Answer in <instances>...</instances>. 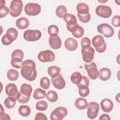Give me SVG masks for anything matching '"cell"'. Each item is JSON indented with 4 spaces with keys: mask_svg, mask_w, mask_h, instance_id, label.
I'll return each instance as SVG.
<instances>
[{
    "mask_svg": "<svg viewBox=\"0 0 120 120\" xmlns=\"http://www.w3.org/2000/svg\"><path fill=\"white\" fill-rule=\"evenodd\" d=\"M60 68L56 66H50L47 69V73L52 77L58 75L60 74Z\"/></svg>",
    "mask_w": 120,
    "mask_h": 120,
    "instance_id": "cell-31",
    "label": "cell"
},
{
    "mask_svg": "<svg viewBox=\"0 0 120 120\" xmlns=\"http://www.w3.org/2000/svg\"><path fill=\"white\" fill-rule=\"evenodd\" d=\"M16 100V97L9 96L5 99L4 101V105L8 109L13 108L15 106Z\"/></svg>",
    "mask_w": 120,
    "mask_h": 120,
    "instance_id": "cell-25",
    "label": "cell"
},
{
    "mask_svg": "<svg viewBox=\"0 0 120 120\" xmlns=\"http://www.w3.org/2000/svg\"><path fill=\"white\" fill-rule=\"evenodd\" d=\"M112 25L114 27H118L120 25V17L119 15L114 16L111 20Z\"/></svg>",
    "mask_w": 120,
    "mask_h": 120,
    "instance_id": "cell-45",
    "label": "cell"
},
{
    "mask_svg": "<svg viewBox=\"0 0 120 120\" xmlns=\"http://www.w3.org/2000/svg\"><path fill=\"white\" fill-rule=\"evenodd\" d=\"M110 119H111V118H110V116L107 114H103L101 115L99 118V120H110Z\"/></svg>",
    "mask_w": 120,
    "mask_h": 120,
    "instance_id": "cell-49",
    "label": "cell"
},
{
    "mask_svg": "<svg viewBox=\"0 0 120 120\" xmlns=\"http://www.w3.org/2000/svg\"><path fill=\"white\" fill-rule=\"evenodd\" d=\"M79 95L82 97H85L89 95L90 93V89L89 88H85V89H79Z\"/></svg>",
    "mask_w": 120,
    "mask_h": 120,
    "instance_id": "cell-46",
    "label": "cell"
},
{
    "mask_svg": "<svg viewBox=\"0 0 120 120\" xmlns=\"http://www.w3.org/2000/svg\"><path fill=\"white\" fill-rule=\"evenodd\" d=\"M81 45L82 48L88 47L90 46V40L87 37L83 38L81 40Z\"/></svg>",
    "mask_w": 120,
    "mask_h": 120,
    "instance_id": "cell-43",
    "label": "cell"
},
{
    "mask_svg": "<svg viewBox=\"0 0 120 120\" xmlns=\"http://www.w3.org/2000/svg\"><path fill=\"white\" fill-rule=\"evenodd\" d=\"M84 68L90 79L96 80L98 77L99 71L95 62L93 61L86 62L84 64Z\"/></svg>",
    "mask_w": 120,
    "mask_h": 120,
    "instance_id": "cell-4",
    "label": "cell"
},
{
    "mask_svg": "<svg viewBox=\"0 0 120 120\" xmlns=\"http://www.w3.org/2000/svg\"><path fill=\"white\" fill-rule=\"evenodd\" d=\"M46 96L47 99L52 103L56 102L58 99V95L57 93L53 90H49L48 91Z\"/></svg>",
    "mask_w": 120,
    "mask_h": 120,
    "instance_id": "cell-32",
    "label": "cell"
},
{
    "mask_svg": "<svg viewBox=\"0 0 120 120\" xmlns=\"http://www.w3.org/2000/svg\"><path fill=\"white\" fill-rule=\"evenodd\" d=\"M47 118L45 114L42 112H38L36 114L35 120H47Z\"/></svg>",
    "mask_w": 120,
    "mask_h": 120,
    "instance_id": "cell-47",
    "label": "cell"
},
{
    "mask_svg": "<svg viewBox=\"0 0 120 120\" xmlns=\"http://www.w3.org/2000/svg\"><path fill=\"white\" fill-rule=\"evenodd\" d=\"M41 10V6L36 3H28L24 7L25 14L29 16H36L40 13Z\"/></svg>",
    "mask_w": 120,
    "mask_h": 120,
    "instance_id": "cell-6",
    "label": "cell"
},
{
    "mask_svg": "<svg viewBox=\"0 0 120 120\" xmlns=\"http://www.w3.org/2000/svg\"><path fill=\"white\" fill-rule=\"evenodd\" d=\"M81 52L82 54V60L85 62L92 61L94 58L95 51L94 48L90 46L88 47L82 48Z\"/></svg>",
    "mask_w": 120,
    "mask_h": 120,
    "instance_id": "cell-12",
    "label": "cell"
},
{
    "mask_svg": "<svg viewBox=\"0 0 120 120\" xmlns=\"http://www.w3.org/2000/svg\"><path fill=\"white\" fill-rule=\"evenodd\" d=\"M63 18L67 23V26H73L77 23L75 16L70 13L67 14Z\"/></svg>",
    "mask_w": 120,
    "mask_h": 120,
    "instance_id": "cell-22",
    "label": "cell"
},
{
    "mask_svg": "<svg viewBox=\"0 0 120 120\" xmlns=\"http://www.w3.org/2000/svg\"><path fill=\"white\" fill-rule=\"evenodd\" d=\"M77 17L79 20L83 23L88 22L90 20V13L85 15H80L77 14Z\"/></svg>",
    "mask_w": 120,
    "mask_h": 120,
    "instance_id": "cell-40",
    "label": "cell"
},
{
    "mask_svg": "<svg viewBox=\"0 0 120 120\" xmlns=\"http://www.w3.org/2000/svg\"><path fill=\"white\" fill-rule=\"evenodd\" d=\"M87 115L88 117L91 120L95 119L98 115L100 109L99 105L96 102H90L88 104Z\"/></svg>",
    "mask_w": 120,
    "mask_h": 120,
    "instance_id": "cell-8",
    "label": "cell"
},
{
    "mask_svg": "<svg viewBox=\"0 0 120 120\" xmlns=\"http://www.w3.org/2000/svg\"><path fill=\"white\" fill-rule=\"evenodd\" d=\"M51 81L52 85L57 89H63L65 87V81L60 74L56 76L52 77Z\"/></svg>",
    "mask_w": 120,
    "mask_h": 120,
    "instance_id": "cell-14",
    "label": "cell"
},
{
    "mask_svg": "<svg viewBox=\"0 0 120 120\" xmlns=\"http://www.w3.org/2000/svg\"><path fill=\"white\" fill-rule=\"evenodd\" d=\"M24 53L23 51L20 49H16L14 50L11 54V58H18L21 59H23Z\"/></svg>",
    "mask_w": 120,
    "mask_h": 120,
    "instance_id": "cell-41",
    "label": "cell"
},
{
    "mask_svg": "<svg viewBox=\"0 0 120 120\" xmlns=\"http://www.w3.org/2000/svg\"><path fill=\"white\" fill-rule=\"evenodd\" d=\"M8 13H9V9L7 6H5V5L0 6V18L5 17Z\"/></svg>",
    "mask_w": 120,
    "mask_h": 120,
    "instance_id": "cell-42",
    "label": "cell"
},
{
    "mask_svg": "<svg viewBox=\"0 0 120 120\" xmlns=\"http://www.w3.org/2000/svg\"><path fill=\"white\" fill-rule=\"evenodd\" d=\"M21 73L22 76L28 81H34L37 76L35 62L31 60H25L23 62Z\"/></svg>",
    "mask_w": 120,
    "mask_h": 120,
    "instance_id": "cell-1",
    "label": "cell"
},
{
    "mask_svg": "<svg viewBox=\"0 0 120 120\" xmlns=\"http://www.w3.org/2000/svg\"><path fill=\"white\" fill-rule=\"evenodd\" d=\"M55 13L58 17L62 18L67 14V8L64 5H60L56 8Z\"/></svg>",
    "mask_w": 120,
    "mask_h": 120,
    "instance_id": "cell-29",
    "label": "cell"
},
{
    "mask_svg": "<svg viewBox=\"0 0 120 120\" xmlns=\"http://www.w3.org/2000/svg\"><path fill=\"white\" fill-rule=\"evenodd\" d=\"M49 43L50 47L53 49H58L61 47V40L58 35L51 36L49 38Z\"/></svg>",
    "mask_w": 120,
    "mask_h": 120,
    "instance_id": "cell-15",
    "label": "cell"
},
{
    "mask_svg": "<svg viewBox=\"0 0 120 120\" xmlns=\"http://www.w3.org/2000/svg\"><path fill=\"white\" fill-rule=\"evenodd\" d=\"M22 60L18 58H11V65L12 67L16 68H20L22 67Z\"/></svg>",
    "mask_w": 120,
    "mask_h": 120,
    "instance_id": "cell-35",
    "label": "cell"
},
{
    "mask_svg": "<svg viewBox=\"0 0 120 120\" xmlns=\"http://www.w3.org/2000/svg\"><path fill=\"white\" fill-rule=\"evenodd\" d=\"M19 73L17 70L15 69H9L7 73L8 79L10 81H16L18 79L19 77Z\"/></svg>",
    "mask_w": 120,
    "mask_h": 120,
    "instance_id": "cell-27",
    "label": "cell"
},
{
    "mask_svg": "<svg viewBox=\"0 0 120 120\" xmlns=\"http://www.w3.org/2000/svg\"><path fill=\"white\" fill-rule=\"evenodd\" d=\"M77 14L80 15H85L89 13V7L85 3H79L76 6Z\"/></svg>",
    "mask_w": 120,
    "mask_h": 120,
    "instance_id": "cell-23",
    "label": "cell"
},
{
    "mask_svg": "<svg viewBox=\"0 0 120 120\" xmlns=\"http://www.w3.org/2000/svg\"><path fill=\"white\" fill-rule=\"evenodd\" d=\"M30 24V22L28 19L25 17H21L16 21V26L20 30H24L28 27Z\"/></svg>",
    "mask_w": 120,
    "mask_h": 120,
    "instance_id": "cell-20",
    "label": "cell"
},
{
    "mask_svg": "<svg viewBox=\"0 0 120 120\" xmlns=\"http://www.w3.org/2000/svg\"><path fill=\"white\" fill-rule=\"evenodd\" d=\"M100 105L102 111L105 112H110L113 108V102L109 98H104L100 102Z\"/></svg>",
    "mask_w": 120,
    "mask_h": 120,
    "instance_id": "cell-16",
    "label": "cell"
},
{
    "mask_svg": "<svg viewBox=\"0 0 120 120\" xmlns=\"http://www.w3.org/2000/svg\"><path fill=\"white\" fill-rule=\"evenodd\" d=\"M23 3L20 0H13L11 1L9 6V14L14 17L20 15L22 13Z\"/></svg>",
    "mask_w": 120,
    "mask_h": 120,
    "instance_id": "cell-3",
    "label": "cell"
},
{
    "mask_svg": "<svg viewBox=\"0 0 120 120\" xmlns=\"http://www.w3.org/2000/svg\"><path fill=\"white\" fill-rule=\"evenodd\" d=\"M48 107L47 102L44 100L38 101L36 104V108L39 111H45Z\"/></svg>",
    "mask_w": 120,
    "mask_h": 120,
    "instance_id": "cell-38",
    "label": "cell"
},
{
    "mask_svg": "<svg viewBox=\"0 0 120 120\" xmlns=\"http://www.w3.org/2000/svg\"><path fill=\"white\" fill-rule=\"evenodd\" d=\"M5 92L8 96L16 97L18 93V89L16 85L13 83L8 84L6 86Z\"/></svg>",
    "mask_w": 120,
    "mask_h": 120,
    "instance_id": "cell-18",
    "label": "cell"
},
{
    "mask_svg": "<svg viewBox=\"0 0 120 120\" xmlns=\"http://www.w3.org/2000/svg\"><path fill=\"white\" fill-rule=\"evenodd\" d=\"M0 120H10L9 115L4 112L0 113Z\"/></svg>",
    "mask_w": 120,
    "mask_h": 120,
    "instance_id": "cell-48",
    "label": "cell"
},
{
    "mask_svg": "<svg viewBox=\"0 0 120 120\" xmlns=\"http://www.w3.org/2000/svg\"><path fill=\"white\" fill-rule=\"evenodd\" d=\"M98 32L102 34L106 38H111L113 36L114 31L113 28L109 24L102 23L97 27Z\"/></svg>",
    "mask_w": 120,
    "mask_h": 120,
    "instance_id": "cell-9",
    "label": "cell"
},
{
    "mask_svg": "<svg viewBox=\"0 0 120 120\" xmlns=\"http://www.w3.org/2000/svg\"><path fill=\"white\" fill-rule=\"evenodd\" d=\"M75 105L76 108L79 110H84L87 107L88 103L86 99L82 98H79L75 100Z\"/></svg>",
    "mask_w": 120,
    "mask_h": 120,
    "instance_id": "cell-21",
    "label": "cell"
},
{
    "mask_svg": "<svg viewBox=\"0 0 120 120\" xmlns=\"http://www.w3.org/2000/svg\"><path fill=\"white\" fill-rule=\"evenodd\" d=\"M6 34L13 41L18 37V33L17 30L14 28H10L8 29Z\"/></svg>",
    "mask_w": 120,
    "mask_h": 120,
    "instance_id": "cell-34",
    "label": "cell"
},
{
    "mask_svg": "<svg viewBox=\"0 0 120 120\" xmlns=\"http://www.w3.org/2000/svg\"><path fill=\"white\" fill-rule=\"evenodd\" d=\"M38 60L42 62L53 61L55 58V54L53 52L49 50L42 51L38 54Z\"/></svg>",
    "mask_w": 120,
    "mask_h": 120,
    "instance_id": "cell-10",
    "label": "cell"
},
{
    "mask_svg": "<svg viewBox=\"0 0 120 120\" xmlns=\"http://www.w3.org/2000/svg\"><path fill=\"white\" fill-rule=\"evenodd\" d=\"M46 95V91L40 88L36 89L33 93V97L35 99H40L44 98Z\"/></svg>",
    "mask_w": 120,
    "mask_h": 120,
    "instance_id": "cell-28",
    "label": "cell"
},
{
    "mask_svg": "<svg viewBox=\"0 0 120 120\" xmlns=\"http://www.w3.org/2000/svg\"><path fill=\"white\" fill-rule=\"evenodd\" d=\"M32 91V88L30 84L23 83L21 86L20 92L24 95L30 97Z\"/></svg>",
    "mask_w": 120,
    "mask_h": 120,
    "instance_id": "cell-24",
    "label": "cell"
},
{
    "mask_svg": "<svg viewBox=\"0 0 120 120\" xmlns=\"http://www.w3.org/2000/svg\"><path fill=\"white\" fill-rule=\"evenodd\" d=\"M66 108L62 106L58 107L53 111L50 115L52 120H62L68 114Z\"/></svg>",
    "mask_w": 120,
    "mask_h": 120,
    "instance_id": "cell-7",
    "label": "cell"
},
{
    "mask_svg": "<svg viewBox=\"0 0 120 120\" xmlns=\"http://www.w3.org/2000/svg\"><path fill=\"white\" fill-rule=\"evenodd\" d=\"M92 44L96 51L99 53L104 52L106 49V44L104 38L100 35L94 36L92 39Z\"/></svg>",
    "mask_w": 120,
    "mask_h": 120,
    "instance_id": "cell-2",
    "label": "cell"
},
{
    "mask_svg": "<svg viewBox=\"0 0 120 120\" xmlns=\"http://www.w3.org/2000/svg\"><path fill=\"white\" fill-rule=\"evenodd\" d=\"M66 48L70 51H74L76 50L78 47L77 41L73 38H69L66 39L64 43Z\"/></svg>",
    "mask_w": 120,
    "mask_h": 120,
    "instance_id": "cell-17",
    "label": "cell"
},
{
    "mask_svg": "<svg viewBox=\"0 0 120 120\" xmlns=\"http://www.w3.org/2000/svg\"><path fill=\"white\" fill-rule=\"evenodd\" d=\"M82 78L81 74L79 72H74L70 76V80L72 82L75 84H77L80 82Z\"/></svg>",
    "mask_w": 120,
    "mask_h": 120,
    "instance_id": "cell-33",
    "label": "cell"
},
{
    "mask_svg": "<svg viewBox=\"0 0 120 120\" xmlns=\"http://www.w3.org/2000/svg\"><path fill=\"white\" fill-rule=\"evenodd\" d=\"M95 12L98 16L105 18L110 17L112 14V10L110 7L103 5L98 6Z\"/></svg>",
    "mask_w": 120,
    "mask_h": 120,
    "instance_id": "cell-11",
    "label": "cell"
},
{
    "mask_svg": "<svg viewBox=\"0 0 120 120\" xmlns=\"http://www.w3.org/2000/svg\"><path fill=\"white\" fill-rule=\"evenodd\" d=\"M90 84L89 79L86 76L82 75L81 81L77 84V86L79 89H85L89 87Z\"/></svg>",
    "mask_w": 120,
    "mask_h": 120,
    "instance_id": "cell-30",
    "label": "cell"
},
{
    "mask_svg": "<svg viewBox=\"0 0 120 120\" xmlns=\"http://www.w3.org/2000/svg\"><path fill=\"white\" fill-rule=\"evenodd\" d=\"M13 42V41L7 34H5L1 38V42L5 45H8Z\"/></svg>",
    "mask_w": 120,
    "mask_h": 120,
    "instance_id": "cell-44",
    "label": "cell"
},
{
    "mask_svg": "<svg viewBox=\"0 0 120 120\" xmlns=\"http://www.w3.org/2000/svg\"><path fill=\"white\" fill-rule=\"evenodd\" d=\"M111 76V70L106 68H104L100 69L99 71V77L102 81H105L108 80Z\"/></svg>",
    "mask_w": 120,
    "mask_h": 120,
    "instance_id": "cell-19",
    "label": "cell"
},
{
    "mask_svg": "<svg viewBox=\"0 0 120 120\" xmlns=\"http://www.w3.org/2000/svg\"><path fill=\"white\" fill-rule=\"evenodd\" d=\"M18 112L22 117H27L30 115L31 110L29 106L22 105L19 107Z\"/></svg>",
    "mask_w": 120,
    "mask_h": 120,
    "instance_id": "cell-26",
    "label": "cell"
},
{
    "mask_svg": "<svg viewBox=\"0 0 120 120\" xmlns=\"http://www.w3.org/2000/svg\"><path fill=\"white\" fill-rule=\"evenodd\" d=\"M120 98V93H119L118 94V95L116 96V98H115V99H116V100L119 102V103H120V99H119V98Z\"/></svg>",
    "mask_w": 120,
    "mask_h": 120,
    "instance_id": "cell-50",
    "label": "cell"
},
{
    "mask_svg": "<svg viewBox=\"0 0 120 120\" xmlns=\"http://www.w3.org/2000/svg\"><path fill=\"white\" fill-rule=\"evenodd\" d=\"M16 97L18 101L21 104H25L27 103L29 101L30 98V97L22 94L20 91L18 92Z\"/></svg>",
    "mask_w": 120,
    "mask_h": 120,
    "instance_id": "cell-37",
    "label": "cell"
},
{
    "mask_svg": "<svg viewBox=\"0 0 120 120\" xmlns=\"http://www.w3.org/2000/svg\"><path fill=\"white\" fill-rule=\"evenodd\" d=\"M67 28L69 31L72 33L74 37L77 38H82L84 33L83 28L79 25L77 23L73 26H67Z\"/></svg>",
    "mask_w": 120,
    "mask_h": 120,
    "instance_id": "cell-13",
    "label": "cell"
},
{
    "mask_svg": "<svg viewBox=\"0 0 120 120\" xmlns=\"http://www.w3.org/2000/svg\"><path fill=\"white\" fill-rule=\"evenodd\" d=\"M50 85V81L49 79L46 77H43L40 81V86L41 88L45 90L48 89Z\"/></svg>",
    "mask_w": 120,
    "mask_h": 120,
    "instance_id": "cell-36",
    "label": "cell"
},
{
    "mask_svg": "<svg viewBox=\"0 0 120 120\" xmlns=\"http://www.w3.org/2000/svg\"><path fill=\"white\" fill-rule=\"evenodd\" d=\"M48 32L50 36L58 35L59 32V28L56 25H51L48 28Z\"/></svg>",
    "mask_w": 120,
    "mask_h": 120,
    "instance_id": "cell-39",
    "label": "cell"
},
{
    "mask_svg": "<svg viewBox=\"0 0 120 120\" xmlns=\"http://www.w3.org/2000/svg\"><path fill=\"white\" fill-rule=\"evenodd\" d=\"M41 36V32L37 30H28L23 33L24 39L28 42L36 41L39 40Z\"/></svg>",
    "mask_w": 120,
    "mask_h": 120,
    "instance_id": "cell-5",
    "label": "cell"
}]
</instances>
